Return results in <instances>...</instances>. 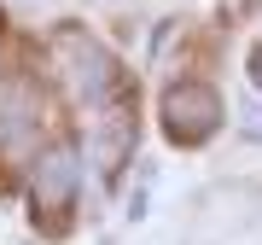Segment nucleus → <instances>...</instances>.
<instances>
[{
  "instance_id": "1",
  "label": "nucleus",
  "mask_w": 262,
  "mask_h": 245,
  "mask_svg": "<svg viewBox=\"0 0 262 245\" xmlns=\"http://www.w3.org/2000/svg\"><path fill=\"white\" fill-rule=\"evenodd\" d=\"M163 111H169V134H175V140H204L215 129V117H222V99H215L204 82H181V88H169Z\"/></svg>"
},
{
  "instance_id": "2",
  "label": "nucleus",
  "mask_w": 262,
  "mask_h": 245,
  "mask_svg": "<svg viewBox=\"0 0 262 245\" xmlns=\"http://www.w3.org/2000/svg\"><path fill=\"white\" fill-rule=\"evenodd\" d=\"M76 181H82V164H76L70 152L41 158V164H35V198H41V210H64L70 193H76Z\"/></svg>"
},
{
  "instance_id": "3",
  "label": "nucleus",
  "mask_w": 262,
  "mask_h": 245,
  "mask_svg": "<svg viewBox=\"0 0 262 245\" xmlns=\"http://www.w3.org/2000/svg\"><path fill=\"white\" fill-rule=\"evenodd\" d=\"M256 82H262V47H256Z\"/></svg>"
}]
</instances>
